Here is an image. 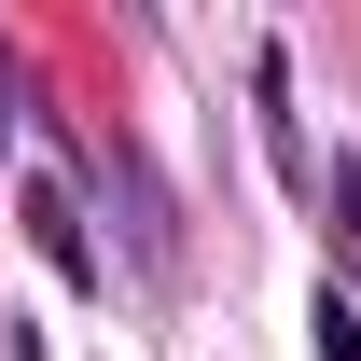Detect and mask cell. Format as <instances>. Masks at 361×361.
Listing matches in <instances>:
<instances>
[{
	"label": "cell",
	"instance_id": "6da1fadb",
	"mask_svg": "<svg viewBox=\"0 0 361 361\" xmlns=\"http://www.w3.org/2000/svg\"><path fill=\"white\" fill-rule=\"evenodd\" d=\"M84 153H97V180H111V209H126V250H139L153 278H167V264H180V195H167L153 167H139V139H126V126H97Z\"/></svg>",
	"mask_w": 361,
	"mask_h": 361
},
{
	"label": "cell",
	"instance_id": "7a4b0ae2",
	"mask_svg": "<svg viewBox=\"0 0 361 361\" xmlns=\"http://www.w3.org/2000/svg\"><path fill=\"white\" fill-rule=\"evenodd\" d=\"M14 223H28V250H42V264L70 278V292H97V278H111V264H97V223H84V195H70L56 167H28V180H14Z\"/></svg>",
	"mask_w": 361,
	"mask_h": 361
},
{
	"label": "cell",
	"instance_id": "3957f363",
	"mask_svg": "<svg viewBox=\"0 0 361 361\" xmlns=\"http://www.w3.org/2000/svg\"><path fill=\"white\" fill-rule=\"evenodd\" d=\"M306 195H319V209H334V250H361V153H334V167L306 180Z\"/></svg>",
	"mask_w": 361,
	"mask_h": 361
},
{
	"label": "cell",
	"instance_id": "277c9868",
	"mask_svg": "<svg viewBox=\"0 0 361 361\" xmlns=\"http://www.w3.org/2000/svg\"><path fill=\"white\" fill-rule=\"evenodd\" d=\"M306 348H319V361H361V306L334 292V278H319V306H306Z\"/></svg>",
	"mask_w": 361,
	"mask_h": 361
},
{
	"label": "cell",
	"instance_id": "5b68a950",
	"mask_svg": "<svg viewBox=\"0 0 361 361\" xmlns=\"http://www.w3.org/2000/svg\"><path fill=\"white\" fill-rule=\"evenodd\" d=\"M0 139H14V56H0Z\"/></svg>",
	"mask_w": 361,
	"mask_h": 361
}]
</instances>
